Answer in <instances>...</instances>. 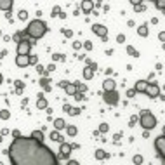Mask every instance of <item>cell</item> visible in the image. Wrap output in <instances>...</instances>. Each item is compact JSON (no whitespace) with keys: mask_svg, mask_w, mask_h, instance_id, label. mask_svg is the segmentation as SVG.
Listing matches in <instances>:
<instances>
[{"mask_svg":"<svg viewBox=\"0 0 165 165\" xmlns=\"http://www.w3.org/2000/svg\"><path fill=\"white\" fill-rule=\"evenodd\" d=\"M132 162H134L136 165H141L143 164V156H141V155H136V156L132 158Z\"/></svg>","mask_w":165,"mask_h":165,"instance_id":"83f0119b","label":"cell"},{"mask_svg":"<svg viewBox=\"0 0 165 165\" xmlns=\"http://www.w3.org/2000/svg\"><path fill=\"white\" fill-rule=\"evenodd\" d=\"M51 139L56 141V143H64V141H63V136H61L57 130H52V132H51Z\"/></svg>","mask_w":165,"mask_h":165,"instance_id":"d6986e66","label":"cell"},{"mask_svg":"<svg viewBox=\"0 0 165 165\" xmlns=\"http://www.w3.org/2000/svg\"><path fill=\"white\" fill-rule=\"evenodd\" d=\"M47 70H49V71H54V70H56L54 63H52V64H49V66H47Z\"/></svg>","mask_w":165,"mask_h":165,"instance_id":"c3c4849f","label":"cell"},{"mask_svg":"<svg viewBox=\"0 0 165 165\" xmlns=\"http://www.w3.org/2000/svg\"><path fill=\"white\" fill-rule=\"evenodd\" d=\"M12 165H57V156L49 146L31 137H18L7 149Z\"/></svg>","mask_w":165,"mask_h":165,"instance_id":"6da1fadb","label":"cell"},{"mask_svg":"<svg viewBox=\"0 0 165 165\" xmlns=\"http://www.w3.org/2000/svg\"><path fill=\"white\" fill-rule=\"evenodd\" d=\"M146 96H149L151 99H155V97H158L160 96V87L156 85V84H149L146 89Z\"/></svg>","mask_w":165,"mask_h":165,"instance_id":"9c48e42d","label":"cell"},{"mask_svg":"<svg viewBox=\"0 0 165 165\" xmlns=\"http://www.w3.org/2000/svg\"><path fill=\"white\" fill-rule=\"evenodd\" d=\"M108 130H110V125L108 124H101L99 125V132H108Z\"/></svg>","mask_w":165,"mask_h":165,"instance_id":"f1b7e54d","label":"cell"},{"mask_svg":"<svg viewBox=\"0 0 165 165\" xmlns=\"http://www.w3.org/2000/svg\"><path fill=\"white\" fill-rule=\"evenodd\" d=\"M106 156H108V153H106L104 149H96V158H97V160H104Z\"/></svg>","mask_w":165,"mask_h":165,"instance_id":"7402d4cb","label":"cell"},{"mask_svg":"<svg viewBox=\"0 0 165 165\" xmlns=\"http://www.w3.org/2000/svg\"><path fill=\"white\" fill-rule=\"evenodd\" d=\"M37 108L38 110H47V99H45V97H38Z\"/></svg>","mask_w":165,"mask_h":165,"instance_id":"ffe728a7","label":"cell"},{"mask_svg":"<svg viewBox=\"0 0 165 165\" xmlns=\"http://www.w3.org/2000/svg\"><path fill=\"white\" fill-rule=\"evenodd\" d=\"M115 87H116V84H115V80H111V78H106V80L103 82V89H104V92L115 91Z\"/></svg>","mask_w":165,"mask_h":165,"instance_id":"7c38bea8","label":"cell"},{"mask_svg":"<svg viewBox=\"0 0 165 165\" xmlns=\"http://www.w3.org/2000/svg\"><path fill=\"white\" fill-rule=\"evenodd\" d=\"M0 165H2V162H0Z\"/></svg>","mask_w":165,"mask_h":165,"instance_id":"db71d44e","label":"cell"},{"mask_svg":"<svg viewBox=\"0 0 165 165\" xmlns=\"http://www.w3.org/2000/svg\"><path fill=\"white\" fill-rule=\"evenodd\" d=\"M127 54L132 56V57H137V56H139V52H137V51H136L132 45H127Z\"/></svg>","mask_w":165,"mask_h":165,"instance_id":"cb8c5ba5","label":"cell"},{"mask_svg":"<svg viewBox=\"0 0 165 165\" xmlns=\"http://www.w3.org/2000/svg\"><path fill=\"white\" fill-rule=\"evenodd\" d=\"M63 33H64L66 37H71V35H73V31H71V30H63Z\"/></svg>","mask_w":165,"mask_h":165,"instance_id":"b9f144b4","label":"cell"},{"mask_svg":"<svg viewBox=\"0 0 165 165\" xmlns=\"http://www.w3.org/2000/svg\"><path fill=\"white\" fill-rule=\"evenodd\" d=\"M5 54H7V52H5V51H2V52H0V59H2V57H4Z\"/></svg>","mask_w":165,"mask_h":165,"instance_id":"681fc988","label":"cell"},{"mask_svg":"<svg viewBox=\"0 0 165 165\" xmlns=\"http://www.w3.org/2000/svg\"><path fill=\"white\" fill-rule=\"evenodd\" d=\"M137 35H141V37H148V26H146V24L137 26Z\"/></svg>","mask_w":165,"mask_h":165,"instance_id":"44dd1931","label":"cell"},{"mask_svg":"<svg viewBox=\"0 0 165 165\" xmlns=\"http://www.w3.org/2000/svg\"><path fill=\"white\" fill-rule=\"evenodd\" d=\"M78 113H80V108H71V110H70V113H68V115H71V116H76Z\"/></svg>","mask_w":165,"mask_h":165,"instance_id":"4dcf8cb0","label":"cell"},{"mask_svg":"<svg viewBox=\"0 0 165 165\" xmlns=\"http://www.w3.org/2000/svg\"><path fill=\"white\" fill-rule=\"evenodd\" d=\"M12 5H14L12 0H0V9L5 11V12H9V11L12 9Z\"/></svg>","mask_w":165,"mask_h":165,"instance_id":"5bb4252c","label":"cell"},{"mask_svg":"<svg viewBox=\"0 0 165 165\" xmlns=\"http://www.w3.org/2000/svg\"><path fill=\"white\" fill-rule=\"evenodd\" d=\"M64 91H66V94H68V96H75V94H76V85H75V84H66V87H64Z\"/></svg>","mask_w":165,"mask_h":165,"instance_id":"e0dca14e","label":"cell"},{"mask_svg":"<svg viewBox=\"0 0 165 165\" xmlns=\"http://www.w3.org/2000/svg\"><path fill=\"white\" fill-rule=\"evenodd\" d=\"M103 99H104V103H108L110 106H116L120 97H118L116 91H111V92H104V94H103Z\"/></svg>","mask_w":165,"mask_h":165,"instance_id":"5b68a950","label":"cell"},{"mask_svg":"<svg viewBox=\"0 0 165 165\" xmlns=\"http://www.w3.org/2000/svg\"><path fill=\"white\" fill-rule=\"evenodd\" d=\"M158 38H160V40L165 44V31H160V33H158Z\"/></svg>","mask_w":165,"mask_h":165,"instance_id":"60d3db41","label":"cell"},{"mask_svg":"<svg viewBox=\"0 0 165 165\" xmlns=\"http://www.w3.org/2000/svg\"><path fill=\"white\" fill-rule=\"evenodd\" d=\"M148 85H149V82H148V80H139V82H136L134 91H136V92H146Z\"/></svg>","mask_w":165,"mask_h":165,"instance_id":"8fae6325","label":"cell"},{"mask_svg":"<svg viewBox=\"0 0 165 165\" xmlns=\"http://www.w3.org/2000/svg\"><path fill=\"white\" fill-rule=\"evenodd\" d=\"M59 14H61V9H59V7H54V9H52V18L59 16Z\"/></svg>","mask_w":165,"mask_h":165,"instance_id":"1f68e13d","label":"cell"},{"mask_svg":"<svg viewBox=\"0 0 165 165\" xmlns=\"http://www.w3.org/2000/svg\"><path fill=\"white\" fill-rule=\"evenodd\" d=\"M52 59H54V61H59V59H63V56L61 54H52Z\"/></svg>","mask_w":165,"mask_h":165,"instance_id":"ee69618b","label":"cell"},{"mask_svg":"<svg viewBox=\"0 0 165 165\" xmlns=\"http://www.w3.org/2000/svg\"><path fill=\"white\" fill-rule=\"evenodd\" d=\"M37 71L38 73H44V66L42 64H37Z\"/></svg>","mask_w":165,"mask_h":165,"instance_id":"bcb514c9","label":"cell"},{"mask_svg":"<svg viewBox=\"0 0 165 165\" xmlns=\"http://www.w3.org/2000/svg\"><path fill=\"white\" fill-rule=\"evenodd\" d=\"M92 33H96L97 37L103 38V42H106V35H108V28L104 24H92Z\"/></svg>","mask_w":165,"mask_h":165,"instance_id":"8992f818","label":"cell"},{"mask_svg":"<svg viewBox=\"0 0 165 165\" xmlns=\"http://www.w3.org/2000/svg\"><path fill=\"white\" fill-rule=\"evenodd\" d=\"M66 165H80V164H78L76 160H68V164H66Z\"/></svg>","mask_w":165,"mask_h":165,"instance_id":"7dc6e473","label":"cell"},{"mask_svg":"<svg viewBox=\"0 0 165 165\" xmlns=\"http://www.w3.org/2000/svg\"><path fill=\"white\" fill-rule=\"evenodd\" d=\"M12 136H14V139H18V137H21V132L16 129V130H12Z\"/></svg>","mask_w":165,"mask_h":165,"instance_id":"f35d334b","label":"cell"},{"mask_svg":"<svg viewBox=\"0 0 165 165\" xmlns=\"http://www.w3.org/2000/svg\"><path fill=\"white\" fill-rule=\"evenodd\" d=\"M84 47H85L87 51H91V49H92V44H91V42H84Z\"/></svg>","mask_w":165,"mask_h":165,"instance_id":"ab89813d","label":"cell"},{"mask_svg":"<svg viewBox=\"0 0 165 165\" xmlns=\"http://www.w3.org/2000/svg\"><path fill=\"white\" fill-rule=\"evenodd\" d=\"M155 5H156V9L165 11V0H156V2H155Z\"/></svg>","mask_w":165,"mask_h":165,"instance_id":"4316f807","label":"cell"},{"mask_svg":"<svg viewBox=\"0 0 165 165\" xmlns=\"http://www.w3.org/2000/svg\"><path fill=\"white\" fill-rule=\"evenodd\" d=\"M80 47H82V42H78V40L73 42V49H75V51H76V49H80Z\"/></svg>","mask_w":165,"mask_h":165,"instance_id":"74e56055","label":"cell"},{"mask_svg":"<svg viewBox=\"0 0 165 165\" xmlns=\"http://www.w3.org/2000/svg\"><path fill=\"white\" fill-rule=\"evenodd\" d=\"M136 94H137V92L134 91V89H130V91H127V97H134Z\"/></svg>","mask_w":165,"mask_h":165,"instance_id":"8d00e7d4","label":"cell"},{"mask_svg":"<svg viewBox=\"0 0 165 165\" xmlns=\"http://www.w3.org/2000/svg\"><path fill=\"white\" fill-rule=\"evenodd\" d=\"M75 85H76V91H78V92H82V94H84V92L87 91V85H85V84H80V82H75Z\"/></svg>","mask_w":165,"mask_h":165,"instance_id":"d4e9b609","label":"cell"},{"mask_svg":"<svg viewBox=\"0 0 165 165\" xmlns=\"http://www.w3.org/2000/svg\"><path fill=\"white\" fill-rule=\"evenodd\" d=\"M30 137H31V139H35V141H40V143H44V132H42V130H33Z\"/></svg>","mask_w":165,"mask_h":165,"instance_id":"2e32d148","label":"cell"},{"mask_svg":"<svg viewBox=\"0 0 165 165\" xmlns=\"http://www.w3.org/2000/svg\"><path fill=\"white\" fill-rule=\"evenodd\" d=\"M37 56H30V64H37Z\"/></svg>","mask_w":165,"mask_h":165,"instance_id":"d590c367","label":"cell"},{"mask_svg":"<svg viewBox=\"0 0 165 165\" xmlns=\"http://www.w3.org/2000/svg\"><path fill=\"white\" fill-rule=\"evenodd\" d=\"M14 84H16V87H18V91H21V89L24 87V82H21V80H16Z\"/></svg>","mask_w":165,"mask_h":165,"instance_id":"d6a6232c","label":"cell"},{"mask_svg":"<svg viewBox=\"0 0 165 165\" xmlns=\"http://www.w3.org/2000/svg\"><path fill=\"white\" fill-rule=\"evenodd\" d=\"M49 82H51L49 78H42V80H40V85H42V87L45 89V87H49Z\"/></svg>","mask_w":165,"mask_h":165,"instance_id":"f546056e","label":"cell"},{"mask_svg":"<svg viewBox=\"0 0 165 165\" xmlns=\"http://www.w3.org/2000/svg\"><path fill=\"white\" fill-rule=\"evenodd\" d=\"M155 148H156L158 155L165 160V136H164V134H162L160 137H156V139H155Z\"/></svg>","mask_w":165,"mask_h":165,"instance_id":"52a82bcc","label":"cell"},{"mask_svg":"<svg viewBox=\"0 0 165 165\" xmlns=\"http://www.w3.org/2000/svg\"><path fill=\"white\" fill-rule=\"evenodd\" d=\"M116 42H118V44H124V42H125V35H118V37H116Z\"/></svg>","mask_w":165,"mask_h":165,"instance_id":"e575fe53","label":"cell"},{"mask_svg":"<svg viewBox=\"0 0 165 165\" xmlns=\"http://www.w3.org/2000/svg\"><path fill=\"white\" fill-rule=\"evenodd\" d=\"M66 122L63 120V118H56L54 120V130H61V129H66Z\"/></svg>","mask_w":165,"mask_h":165,"instance_id":"9a60e30c","label":"cell"},{"mask_svg":"<svg viewBox=\"0 0 165 165\" xmlns=\"http://www.w3.org/2000/svg\"><path fill=\"white\" fill-rule=\"evenodd\" d=\"M26 18H28V12H26V11H21V12H19V19H23V21H24Z\"/></svg>","mask_w":165,"mask_h":165,"instance_id":"836d02e7","label":"cell"},{"mask_svg":"<svg viewBox=\"0 0 165 165\" xmlns=\"http://www.w3.org/2000/svg\"><path fill=\"white\" fill-rule=\"evenodd\" d=\"M92 76H94V68H91V66L84 68V78H85V80H91Z\"/></svg>","mask_w":165,"mask_h":165,"instance_id":"ac0fdd59","label":"cell"},{"mask_svg":"<svg viewBox=\"0 0 165 165\" xmlns=\"http://www.w3.org/2000/svg\"><path fill=\"white\" fill-rule=\"evenodd\" d=\"M30 49H31V42L26 40V37H24L18 44V56H30Z\"/></svg>","mask_w":165,"mask_h":165,"instance_id":"277c9868","label":"cell"},{"mask_svg":"<svg viewBox=\"0 0 165 165\" xmlns=\"http://www.w3.org/2000/svg\"><path fill=\"white\" fill-rule=\"evenodd\" d=\"M94 2H91V0H87V2H82V12H85V14H91L92 9H94Z\"/></svg>","mask_w":165,"mask_h":165,"instance_id":"4fadbf2b","label":"cell"},{"mask_svg":"<svg viewBox=\"0 0 165 165\" xmlns=\"http://www.w3.org/2000/svg\"><path fill=\"white\" fill-rule=\"evenodd\" d=\"M0 143H2V134H0Z\"/></svg>","mask_w":165,"mask_h":165,"instance_id":"816d5d0a","label":"cell"},{"mask_svg":"<svg viewBox=\"0 0 165 165\" xmlns=\"http://www.w3.org/2000/svg\"><path fill=\"white\" fill-rule=\"evenodd\" d=\"M0 118H2V120H9V118H11V111H9V110H2V111H0Z\"/></svg>","mask_w":165,"mask_h":165,"instance_id":"484cf974","label":"cell"},{"mask_svg":"<svg viewBox=\"0 0 165 165\" xmlns=\"http://www.w3.org/2000/svg\"><path fill=\"white\" fill-rule=\"evenodd\" d=\"M71 144H68V143H61V148H59V155H57V160H64V158H68L70 156V153H71Z\"/></svg>","mask_w":165,"mask_h":165,"instance_id":"ba28073f","label":"cell"},{"mask_svg":"<svg viewBox=\"0 0 165 165\" xmlns=\"http://www.w3.org/2000/svg\"><path fill=\"white\" fill-rule=\"evenodd\" d=\"M24 33H26V37L38 40V38H42L45 33H47V24H45L42 19H33V21H30V24L26 26Z\"/></svg>","mask_w":165,"mask_h":165,"instance_id":"7a4b0ae2","label":"cell"},{"mask_svg":"<svg viewBox=\"0 0 165 165\" xmlns=\"http://www.w3.org/2000/svg\"><path fill=\"white\" fill-rule=\"evenodd\" d=\"M66 132H68V136H71V137H73V136H76L78 129L75 127V125H68V127H66Z\"/></svg>","mask_w":165,"mask_h":165,"instance_id":"603a6c76","label":"cell"},{"mask_svg":"<svg viewBox=\"0 0 165 165\" xmlns=\"http://www.w3.org/2000/svg\"><path fill=\"white\" fill-rule=\"evenodd\" d=\"M75 99H76V101H80V99H84V96H82V92H76V94H75Z\"/></svg>","mask_w":165,"mask_h":165,"instance_id":"7bdbcfd3","label":"cell"},{"mask_svg":"<svg viewBox=\"0 0 165 165\" xmlns=\"http://www.w3.org/2000/svg\"><path fill=\"white\" fill-rule=\"evenodd\" d=\"M16 64L19 68H26L30 64V56H16Z\"/></svg>","mask_w":165,"mask_h":165,"instance_id":"30bf717a","label":"cell"},{"mask_svg":"<svg viewBox=\"0 0 165 165\" xmlns=\"http://www.w3.org/2000/svg\"><path fill=\"white\" fill-rule=\"evenodd\" d=\"M63 110L66 111V113H70V110H71V106H70V104H64V106H63Z\"/></svg>","mask_w":165,"mask_h":165,"instance_id":"f6af8a7d","label":"cell"},{"mask_svg":"<svg viewBox=\"0 0 165 165\" xmlns=\"http://www.w3.org/2000/svg\"><path fill=\"white\" fill-rule=\"evenodd\" d=\"M164 136H165V127H164Z\"/></svg>","mask_w":165,"mask_h":165,"instance_id":"f5cc1de1","label":"cell"},{"mask_svg":"<svg viewBox=\"0 0 165 165\" xmlns=\"http://www.w3.org/2000/svg\"><path fill=\"white\" fill-rule=\"evenodd\" d=\"M2 80H4V78H2V73H0V84H2Z\"/></svg>","mask_w":165,"mask_h":165,"instance_id":"f907efd6","label":"cell"},{"mask_svg":"<svg viewBox=\"0 0 165 165\" xmlns=\"http://www.w3.org/2000/svg\"><path fill=\"white\" fill-rule=\"evenodd\" d=\"M139 125L144 129V130L155 129L156 127V116H155L151 111H143V113H141V118H139Z\"/></svg>","mask_w":165,"mask_h":165,"instance_id":"3957f363","label":"cell"}]
</instances>
